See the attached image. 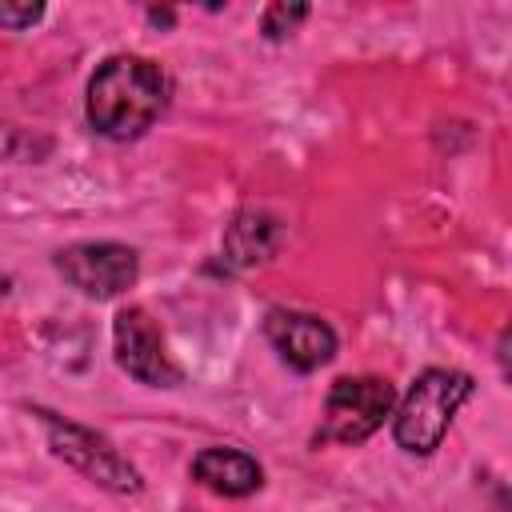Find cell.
<instances>
[{
    "mask_svg": "<svg viewBox=\"0 0 512 512\" xmlns=\"http://www.w3.org/2000/svg\"><path fill=\"white\" fill-rule=\"evenodd\" d=\"M28 156H36V140L16 124H0V160H28Z\"/></svg>",
    "mask_w": 512,
    "mask_h": 512,
    "instance_id": "obj_11",
    "label": "cell"
},
{
    "mask_svg": "<svg viewBox=\"0 0 512 512\" xmlns=\"http://www.w3.org/2000/svg\"><path fill=\"white\" fill-rule=\"evenodd\" d=\"M112 352H116L120 372H128L136 384H148V388L184 384V368L172 360L160 324L140 304H128V308L116 312V320H112Z\"/></svg>",
    "mask_w": 512,
    "mask_h": 512,
    "instance_id": "obj_5",
    "label": "cell"
},
{
    "mask_svg": "<svg viewBox=\"0 0 512 512\" xmlns=\"http://www.w3.org/2000/svg\"><path fill=\"white\" fill-rule=\"evenodd\" d=\"M192 480L200 488H208L212 496H224V500H240V496H252L260 492L264 484V468L256 456L240 452V448H200L192 456Z\"/></svg>",
    "mask_w": 512,
    "mask_h": 512,
    "instance_id": "obj_8",
    "label": "cell"
},
{
    "mask_svg": "<svg viewBox=\"0 0 512 512\" xmlns=\"http://www.w3.org/2000/svg\"><path fill=\"white\" fill-rule=\"evenodd\" d=\"M396 408V388L384 376H340L320 412V444H364Z\"/></svg>",
    "mask_w": 512,
    "mask_h": 512,
    "instance_id": "obj_4",
    "label": "cell"
},
{
    "mask_svg": "<svg viewBox=\"0 0 512 512\" xmlns=\"http://www.w3.org/2000/svg\"><path fill=\"white\" fill-rule=\"evenodd\" d=\"M40 428H44V440L52 448L56 460H64L68 468H76L84 480H92L96 488L104 492H116V496H136L144 492V476L140 468L96 428L88 424H76L68 416H56L48 408H32Z\"/></svg>",
    "mask_w": 512,
    "mask_h": 512,
    "instance_id": "obj_3",
    "label": "cell"
},
{
    "mask_svg": "<svg viewBox=\"0 0 512 512\" xmlns=\"http://www.w3.org/2000/svg\"><path fill=\"white\" fill-rule=\"evenodd\" d=\"M44 16V4H0V28H32Z\"/></svg>",
    "mask_w": 512,
    "mask_h": 512,
    "instance_id": "obj_12",
    "label": "cell"
},
{
    "mask_svg": "<svg viewBox=\"0 0 512 512\" xmlns=\"http://www.w3.org/2000/svg\"><path fill=\"white\" fill-rule=\"evenodd\" d=\"M56 272L80 296L112 300L140 280V252L120 240H80L56 252Z\"/></svg>",
    "mask_w": 512,
    "mask_h": 512,
    "instance_id": "obj_6",
    "label": "cell"
},
{
    "mask_svg": "<svg viewBox=\"0 0 512 512\" xmlns=\"http://www.w3.org/2000/svg\"><path fill=\"white\" fill-rule=\"evenodd\" d=\"M280 244H284V224L264 208H244V212H236V220L224 232L220 260L228 272H240V268L272 260L280 252Z\"/></svg>",
    "mask_w": 512,
    "mask_h": 512,
    "instance_id": "obj_9",
    "label": "cell"
},
{
    "mask_svg": "<svg viewBox=\"0 0 512 512\" xmlns=\"http://www.w3.org/2000/svg\"><path fill=\"white\" fill-rule=\"evenodd\" d=\"M264 336L280 352V360L296 372H316L336 356V332L328 320L300 308H268Z\"/></svg>",
    "mask_w": 512,
    "mask_h": 512,
    "instance_id": "obj_7",
    "label": "cell"
},
{
    "mask_svg": "<svg viewBox=\"0 0 512 512\" xmlns=\"http://www.w3.org/2000/svg\"><path fill=\"white\" fill-rule=\"evenodd\" d=\"M308 12H312L308 4H268L264 16H260V32L268 40H284V36H292L308 20Z\"/></svg>",
    "mask_w": 512,
    "mask_h": 512,
    "instance_id": "obj_10",
    "label": "cell"
},
{
    "mask_svg": "<svg viewBox=\"0 0 512 512\" xmlns=\"http://www.w3.org/2000/svg\"><path fill=\"white\" fill-rule=\"evenodd\" d=\"M8 288H12V280H8V276H4V272H0V304H4V300H8Z\"/></svg>",
    "mask_w": 512,
    "mask_h": 512,
    "instance_id": "obj_13",
    "label": "cell"
},
{
    "mask_svg": "<svg viewBox=\"0 0 512 512\" xmlns=\"http://www.w3.org/2000/svg\"><path fill=\"white\" fill-rule=\"evenodd\" d=\"M168 100H172L168 72L148 56L120 52V56H108L92 72L88 96H84V116L100 136L124 144V140L144 136L164 116Z\"/></svg>",
    "mask_w": 512,
    "mask_h": 512,
    "instance_id": "obj_1",
    "label": "cell"
},
{
    "mask_svg": "<svg viewBox=\"0 0 512 512\" xmlns=\"http://www.w3.org/2000/svg\"><path fill=\"white\" fill-rule=\"evenodd\" d=\"M476 384L456 368H424L392 408V436L408 456H432Z\"/></svg>",
    "mask_w": 512,
    "mask_h": 512,
    "instance_id": "obj_2",
    "label": "cell"
}]
</instances>
